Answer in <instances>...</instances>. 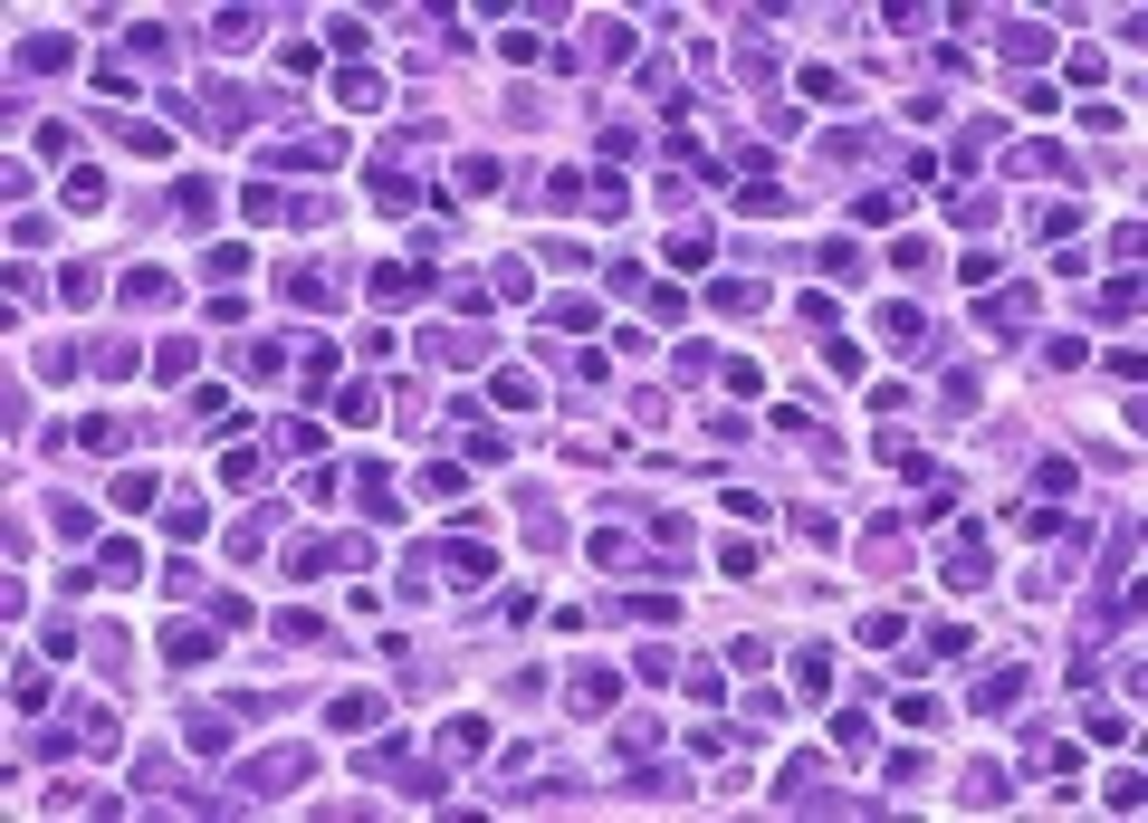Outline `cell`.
Instances as JSON below:
<instances>
[{
  "label": "cell",
  "instance_id": "6da1fadb",
  "mask_svg": "<svg viewBox=\"0 0 1148 823\" xmlns=\"http://www.w3.org/2000/svg\"><path fill=\"white\" fill-rule=\"evenodd\" d=\"M880 335H890L900 355H919V345H929V317H919V307H890V317H880Z\"/></svg>",
  "mask_w": 1148,
  "mask_h": 823
},
{
  "label": "cell",
  "instance_id": "7a4b0ae2",
  "mask_svg": "<svg viewBox=\"0 0 1148 823\" xmlns=\"http://www.w3.org/2000/svg\"><path fill=\"white\" fill-rule=\"evenodd\" d=\"M96 574H105V584H115V594H125V584H135V574H144V546H125V537H115V546H105V556H96Z\"/></svg>",
  "mask_w": 1148,
  "mask_h": 823
},
{
  "label": "cell",
  "instance_id": "3957f363",
  "mask_svg": "<svg viewBox=\"0 0 1148 823\" xmlns=\"http://www.w3.org/2000/svg\"><path fill=\"white\" fill-rule=\"evenodd\" d=\"M947 584H976V574H986V546H976V537H947Z\"/></svg>",
  "mask_w": 1148,
  "mask_h": 823
},
{
  "label": "cell",
  "instance_id": "277c9868",
  "mask_svg": "<svg viewBox=\"0 0 1148 823\" xmlns=\"http://www.w3.org/2000/svg\"><path fill=\"white\" fill-rule=\"evenodd\" d=\"M163 651H173V661H211V632H202V622H173V632H163Z\"/></svg>",
  "mask_w": 1148,
  "mask_h": 823
},
{
  "label": "cell",
  "instance_id": "5b68a950",
  "mask_svg": "<svg viewBox=\"0 0 1148 823\" xmlns=\"http://www.w3.org/2000/svg\"><path fill=\"white\" fill-rule=\"evenodd\" d=\"M211 30H220V48H249V38H259V10H220Z\"/></svg>",
  "mask_w": 1148,
  "mask_h": 823
},
{
  "label": "cell",
  "instance_id": "8992f818",
  "mask_svg": "<svg viewBox=\"0 0 1148 823\" xmlns=\"http://www.w3.org/2000/svg\"><path fill=\"white\" fill-rule=\"evenodd\" d=\"M105 499H115V507H154V469H125V479H115Z\"/></svg>",
  "mask_w": 1148,
  "mask_h": 823
},
{
  "label": "cell",
  "instance_id": "52a82bcc",
  "mask_svg": "<svg viewBox=\"0 0 1148 823\" xmlns=\"http://www.w3.org/2000/svg\"><path fill=\"white\" fill-rule=\"evenodd\" d=\"M929 651H939V661H967L976 632H967V622H939V632H929Z\"/></svg>",
  "mask_w": 1148,
  "mask_h": 823
},
{
  "label": "cell",
  "instance_id": "ba28073f",
  "mask_svg": "<svg viewBox=\"0 0 1148 823\" xmlns=\"http://www.w3.org/2000/svg\"><path fill=\"white\" fill-rule=\"evenodd\" d=\"M326 412H336V422H374V393H364V384H345V393L326 402Z\"/></svg>",
  "mask_w": 1148,
  "mask_h": 823
}]
</instances>
